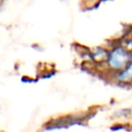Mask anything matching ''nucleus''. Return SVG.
<instances>
[{
  "instance_id": "nucleus-1",
  "label": "nucleus",
  "mask_w": 132,
  "mask_h": 132,
  "mask_svg": "<svg viewBox=\"0 0 132 132\" xmlns=\"http://www.w3.org/2000/svg\"><path fill=\"white\" fill-rule=\"evenodd\" d=\"M131 62V54L118 40L112 41L108 45V56L101 69V73L107 78L122 70Z\"/></svg>"
},
{
  "instance_id": "nucleus-2",
  "label": "nucleus",
  "mask_w": 132,
  "mask_h": 132,
  "mask_svg": "<svg viewBox=\"0 0 132 132\" xmlns=\"http://www.w3.org/2000/svg\"><path fill=\"white\" fill-rule=\"evenodd\" d=\"M89 119H90L89 112H76L72 114L61 116L45 122L42 126V129L45 131L67 129L73 125H82L85 122H88Z\"/></svg>"
},
{
  "instance_id": "nucleus-3",
  "label": "nucleus",
  "mask_w": 132,
  "mask_h": 132,
  "mask_svg": "<svg viewBox=\"0 0 132 132\" xmlns=\"http://www.w3.org/2000/svg\"><path fill=\"white\" fill-rule=\"evenodd\" d=\"M108 79L120 87H132V62L117 73L110 75Z\"/></svg>"
},
{
  "instance_id": "nucleus-4",
  "label": "nucleus",
  "mask_w": 132,
  "mask_h": 132,
  "mask_svg": "<svg viewBox=\"0 0 132 132\" xmlns=\"http://www.w3.org/2000/svg\"><path fill=\"white\" fill-rule=\"evenodd\" d=\"M112 118L117 122H127L132 118V108L131 107H122L116 109L112 112Z\"/></svg>"
},
{
  "instance_id": "nucleus-5",
  "label": "nucleus",
  "mask_w": 132,
  "mask_h": 132,
  "mask_svg": "<svg viewBox=\"0 0 132 132\" xmlns=\"http://www.w3.org/2000/svg\"><path fill=\"white\" fill-rule=\"evenodd\" d=\"M119 41L121 44L131 54L132 53V35H127V36H122Z\"/></svg>"
},
{
  "instance_id": "nucleus-6",
  "label": "nucleus",
  "mask_w": 132,
  "mask_h": 132,
  "mask_svg": "<svg viewBox=\"0 0 132 132\" xmlns=\"http://www.w3.org/2000/svg\"><path fill=\"white\" fill-rule=\"evenodd\" d=\"M38 78H35V77H32V76H29V75H22L21 76V81L23 84H34L35 81H37Z\"/></svg>"
},
{
  "instance_id": "nucleus-7",
  "label": "nucleus",
  "mask_w": 132,
  "mask_h": 132,
  "mask_svg": "<svg viewBox=\"0 0 132 132\" xmlns=\"http://www.w3.org/2000/svg\"><path fill=\"white\" fill-rule=\"evenodd\" d=\"M60 1H61V2H67L68 0H60Z\"/></svg>"
},
{
  "instance_id": "nucleus-8",
  "label": "nucleus",
  "mask_w": 132,
  "mask_h": 132,
  "mask_svg": "<svg viewBox=\"0 0 132 132\" xmlns=\"http://www.w3.org/2000/svg\"><path fill=\"white\" fill-rule=\"evenodd\" d=\"M131 62H132V53H131Z\"/></svg>"
},
{
  "instance_id": "nucleus-9",
  "label": "nucleus",
  "mask_w": 132,
  "mask_h": 132,
  "mask_svg": "<svg viewBox=\"0 0 132 132\" xmlns=\"http://www.w3.org/2000/svg\"><path fill=\"white\" fill-rule=\"evenodd\" d=\"M0 132H5V131H3V130H0Z\"/></svg>"
},
{
  "instance_id": "nucleus-10",
  "label": "nucleus",
  "mask_w": 132,
  "mask_h": 132,
  "mask_svg": "<svg viewBox=\"0 0 132 132\" xmlns=\"http://www.w3.org/2000/svg\"><path fill=\"white\" fill-rule=\"evenodd\" d=\"M131 35H132V31H131Z\"/></svg>"
}]
</instances>
